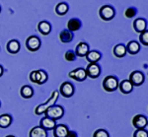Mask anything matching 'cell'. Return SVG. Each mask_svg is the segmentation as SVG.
Masks as SVG:
<instances>
[{"mask_svg":"<svg viewBox=\"0 0 148 137\" xmlns=\"http://www.w3.org/2000/svg\"><path fill=\"white\" fill-rule=\"evenodd\" d=\"M67 137H78L77 133H76L75 131H69Z\"/></svg>","mask_w":148,"mask_h":137,"instance_id":"33","label":"cell"},{"mask_svg":"<svg viewBox=\"0 0 148 137\" xmlns=\"http://www.w3.org/2000/svg\"><path fill=\"white\" fill-rule=\"evenodd\" d=\"M99 15L101 17L102 20L104 21H110L114 18L116 15V11L112 6L110 5H104L100 8L99 10Z\"/></svg>","mask_w":148,"mask_h":137,"instance_id":"5","label":"cell"},{"mask_svg":"<svg viewBox=\"0 0 148 137\" xmlns=\"http://www.w3.org/2000/svg\"><path fill=\"white\" fill-rule=\"evenodd\" d=\"M59 40H60L61 42H64V44L70 42L73 40V33H71L68 30L61 31L60 34H59Z\"/></svg>","mask_w":148,"mask_h":137,"instance_id":"24","label":"cell"},{"mask_svg":"<svg viewBox=\"0 0 148 137\" xmlns=\"http://www.w3.org/2000/svg\"><path fill=\"white\" fill-rule=\"evenodd\" d=\"M3 73H4V69H3V67H2V65H0V77L3 75Z\"/></svg>","mask_w":148,"mask_h":137,"instance_id":"34","label":"cell"},{"mask_svg":"<svg viewBox=\"0 0 148 137\" xmlns=\"http://www.w3.org/2000/svg\"><path fill=\"white\" fill-rule=\"evenodd\" d=\"M45 114H46V116L49 117V119H53V121H57V119H60L61 117L63 116L64 110L61 105H53L52 107L49 108V110H46Z\"/></svg>","mask_w":148,"mask_h":137,"instance_id":"2","label":"cell"},{"mask_svg":"<svg viewBox=\"0 0 148 137\" xmlns=\"http://www.w3.org/2000/svg\"><path fill=\"white\" fill-rule=\"evenodd\" d=\"M29 137H47V131L44 128H42L40 125L33 127L30 130Z\"/></svg>","mask_w":148,"mask_h":137,"instance_id":"19","label":"cell"},{"mask_svg":"<svg viewBox=\"0 0 148 137\" xmlns=\"http://www.w3.org/2000/svg\"><path fill=\"white\" fill-rule=\"evenodd\" d=\"M6 137H15V136H13V135H7Z\"/></svg>","mask_w":148,"mask_h":137,"instance_id":"35","label":"cell"},{"mask_svg":"<svg viewBox=\"0 0 148 137\" xmlns=\"http://www.w3.org/2000/svg\"><path fill=\"white\" fill-rule=\"evenodd\" d=\"M12 123V116L8 114H4L0 115V127L7 128Z\"/></svg>","mask_w":148,"mask_h":137,"instance_id":"26","label":"cell"},{"mask_svg":"<svg viewBox=\"0 0 148 137\" xmlns=\"http://www.w3.org/2000/svg\"><path fill=\"white\" fill-rule=\"evenodd\" d=\"M69 133V129L65 124H56L53 128L54 137H67Z\"/></svg>","mask_w":148,"mask_h":137,"instance_id":"12","label":"cell"},{"mask_svg":"<svg viewBox=\"0 0 148 137\" xmlns=\"http://www.w3.org/2000/svg\"><path fill=\"white\" fill-rule=\"evenodd\" d=\"M147 117L142 114H136L132 119V125L136 129H145L147 127Z\"/></svg>","mask_w":148,"mask_h":137,"instance_id":"11","label":"cell"},{"mask_svg":"<svg viewBox=\"0 0 148 137\" xmlns=\"http://www.w3.org/2000/svg\"><path fill=\"white\" fill-rule=\"evenodd\" d=\"M85 57L87 59V61L90 62V63H97V61H99L101 59L102 54L101 52L97 51V50H91V51L88 52Z\"/></svg>","mask_w":148,"mask_h":137,"instance_id":"22","label":"cell"},{"mask_svg":"<svg viewBox=\"0 0 148 137\" xmlns=\"http://www.w3.org/2000/svg\"><path fill=\"white\" fill-rule=\"evenodd\" d=\"M103 88L107 92H114L119 88V80L114 76H107L103 81Z\"/></svg>","mask_w":148,"mask_h":137,"instance_id":"4","label":"cell"},{"mask_svg":"<svg viewBox=\"0 0 148 137\" xmlns=\"http://www.w3.org/2000/svg\"><path fill=\"white\" fill-rule=\"evenodd\" d=\"M89 51H90V49H89V45H88V44L81 42L77 45V47H76V50L74 52H75L76 56L84 57L87 55V53Z\"/></svg>","mask_w":148,"mask_h":137,"instance_id":"15","label":"cell"},{"mask_svg":"<svg viewBox=\"0 0 148 137\" xmlns=\"http://www.w3.org/2000/svg\"><path fill=\"white\" fill-rule=\"evenodd\" d=\"M64 58L65 60H67L68 62H72L76 59V54L73 50H67L64 54Z\"/></svg>","mask_w":148,"mask_h":137,"instance_id":"29","label":"cell"},{"mask_svg":"<svg viewBox=\"0 0 148 137\" xmlns=\"http://www.w3.org/2000/svg\"><path fill=\"white\" fill-rule=\"evenodd\" d=\"M93 137H110L109 132L105 129H97L93 134Z\"/></svg>","mask_w":148,"mask_h":137,"instance_id":"31","label":"cell"},{"mask_svg":"<svg viewBox=\"0 0 148 137\" xmlns=\"http://www.w3.org/2000/svg\"><path fill=\"white\" fill-rule=\"evenodd\" d=\"M74 92H75V88H74L73 84L70 82H63L60 85L59 88V93L63 96L64 98H70L73 96Z\"/></svg>","mask_w":148,"mask_h":137,"instance_id":"8","label":"cell"},{"mask_svg":"<svg viewBox=\"0 0 148 137\" xmlns=\"http://www.w3.org/2000/svg\"><path fill=\"white\" fill-rule=\"evenodd\" d=\"M137 14V9L135 7H128L125 11V15L126 18H133Z\"/></svg>","mask_w":148,"mask_h":137,"instance_id":"28","label":"cell"},{"mask_svg":"<svg viewBox=\"0 0 148 137\" xmlns=\"http://www.w3.org/2000/svg\"><path fill=\"white\" fill-rule=\"evenodd\" d=\"M68 76L70 77V78L74 79V80L78 81V82H82V81L86 80V78H87V74H86V70L84 68H76L74 69V70L70 71L68 73Z\"/></svg>","mask_w":148,"mask_h":137,"instance_id":"10","label":"cell"},{"mask_svg":"<svg viewBox=\"0 0 148 137\" xmlns=\"http://www.w3.org/2000/svg\"><path fill=\"white\" fill-rule=\"evenodd\" d=\"M20 94L24 99H31V98L34 96V90H33V88L31 87V86L24 85L22 86V88H21Z\"/></svg>","mask_w":148,"mask_h":137,"instance_id":"23","label":"cell"},{"mask_svg":"<svg viewBox=\"0 0 148 137\" xmlns=\"http://www.w3.org/2000/svg\"><path fill=\"white\" fill-rule=\"evenodd\" d=\"M119 88L123 94H130V92H132L133 85L130 83V80H123L121 83H119Z\"/></svg>","mask_w":148,"mask_h":137,"instance_id":"20","label":"cell"},{"mask_svg":"<svg viewBox=\"0 0 148 137\" xmlns=\"http://www.w3.org/2000/svg\"><path fill=\"white\" fill-rule=\"evenodd\" d=\"M0 107H1V103H0Z\"/></svg>","mask_w":148,"mask_h":137,"instance_id":"37","label":"cell"},{"mask_svg":"<svg viewBox=\"0 0 148 137\" xmlns=\"http://www.w3.org/2000/svg\"><path fill=\"white\" fill-rule=\"evenodd\" d=\"M114 56L119 57V58H121V57L125 56V54H126L125 45L123 44L116 45V47H114Z\"/></svg>","mask_w":148,"mask_h":137,"instance_id":"25","label":"cell"},{"mask_svg":"<svg viewBox=\"0 0 148 137\" xmlns=\"http://www.w3.org/2000/svg\"><path fill=\"white\" fill-rule=\"evenodd\" d=\"M81 26H82V23H81V21L79 19L72 18L67 22V30L70 31L71 33H73V32H76V31L79 30L81 28Z\"/></svg>","mask_w":148,"mask_h":137,"instance_id":"17","label":"cell"},{"mask_svg":"<svg viewBox=\"0 0 148 137\" xmlns=\"http://www.w3.org/2000/svg\"><path fill=\"white\" fill-rule=\"evenodd\" d=\"M126 52H128L130 54H136L138 51L140 50V45L138 44L136 40H130L127 44V45H125Z\"/></svg>","mask_w":148,"mask_h":137,"instance_id":"18","label":"cell"},{"mask_svg":"<svg viewBox=\"0 0 148 137\" xmlns=\"http://www.w3.org/2000/svg\"><path fill=\"white\" fill-rule=\"evenodd\" d=\"M56 121L51 119H49V117L45 116L40 119V126L42 128H44L45 130H53V128L56 127Z\"/></svg>","mask_w":148,"mask_h":137,"instance_id":"13","label":"cell"},{"mask_svg":"<svg viewBox=\"0 0 148 137\" xmlns=\"http://www.w3.org/2000/svg\"><path fill=\"white\" fill-rule=\"evenodd\" d=\"M139 40H140V42H141L143 45H145V47H147V45H148V31L147 30L140 34Z\"/></svg>","mask_w":148,"mask_h":137,"instance_id":"30","label":"cell"},{"mask_svg":"<svg viewBox=\"0 0 148 137\" xmlns=\"http://www.w3.org/2000/svg\"><path fill=\"white\" fill-rule=\"evenodd\" d=\"M0 12H1V7H0Z\"/></svg>","mask_w":148,"mask_h":137,"instance_id":"36","label":"cell"},{"mask_svg":"<svg viewBox=\"0 0 148 137\" xmlns=\"http://www.w3.org/2000/svg\"><path fill=\"white\" fill-rule=\"evenodd\" d=\"M40 40L37 36H30L27 40H26V47H27L28 50L32 52H35L37 50H39L40 47Z\"/></svg>","mask_w":148,"mask_h":137,"instance_id":"6","label":"cell"},{"mask_svg":"<svg viewBox=\"0 0 148 137\" xmlns=\"http://www.w3.org/2000/svg\"><path fill=\"white\" fill-rule=\"evenodd\" d=\"M85 70L87 77H90L92 79L98 78L101 74V67L98 63H89Z\"/></svg>","mask_w":148,"mask_h":137,"instance_id":"9","label":"cell"},{"mask_svg":"<svg viewBox=\"0 0 148 137\" xmlns=\"http://www.w3.org/2000/svg\"><path fill=\"white\" fill-rule=\"evenodd\" d=\"M30 80L38 85H42L47 81V74L45 70H34L30 73Z\"/></svg>","mask_w":148,"mask_h":137,"instance_id":"3","label":"cell"},{"mask_svg":"<svg viewBox=\"0 0 148 137\" xmlns=\"http://www.w3.org/2000/svg\"><path fill=\"white\" fill-rule=\"evenodd\" d=\"M133 29L136 33L141 34L147 30V21L142 18H138L133 22Z\"/></svg>","mask_w":148,"mask_h":137,"instance_id":"14","label":"cell"},{"mask_svg":"<svg viewBox=\"0 0 148 137\" xmlns=\"http://www.w3.org/2000/svg\"><path fill=\"white\" fill-rule=\"evenodd\" d=\"M58 96H59V92L58 91H53L51 94V96L49 97V99L47 101L45 104L39 105L37 108L35 109V114L37 115H42L46 112L47 110H49V108L52 107L53 105H56V102L58 99Z\"/></svg>","mask_w":148,"mask_h":137,"instance_id":"1","label":"cell"},{"mask_svg":"<svg viewBox=\"0 0 148 137\" xmlns=\"http://www.w3.org/2000/svg\"><path fill=\"white\" fill-rule=\"evenodd\" d=\"M20 42H18L17 40H11L8 42V44L6 45L7 51L11 54H16L19 52L20 50Z\"/></svg>","mask_w":148,"mask_h":137,"instance_id":"16","label":"cell"},{"mask_svg":"<svg viewBox=\"0 0 148 137\" xmlns=\"http://www.w3.org/2000/svg\"><path fill=\"white\" fill-rule=\"evenodd\" d=\"M38 30L42 35L47 36L51 32V26L47 21H40L39 25H38Z\"/></svg>","mask_w":148,"mask_h":137,"instance_id":"21","label":"cell"},{"mask_svg":"<svg viewBox=\"0 0 148 137\" xmlns=\"http://www.w3.org/2000/svg\"><path fill=\"white\" fill-rule=\"evenodd\" d=\"M68 10H69L68 4L64 3V2L58 3V4H57V5L56 6V12L57 15H59V16L65 15V14L68 12Z\"/></svg>","mask_w":148,"mask_h":137,"instance_id":"27","label":"cell"},{"mask_svg":"<svg viewBox=\"0 0 148 137\" xmlns=\"http://www.w3.org/2000/svg\"><path fill=\"white\" fill-rule=\"evenodd\" d=\"M128 80L130 81V83L134 86H141L143 83H144V74L142 73L141 71H132L130 75V79Z\"/></svg>","mask_w":148,"mask_h":137,"instance_id":"7","label":"cell"},{"mask_svg":"<svg viewBox=\"0 0 148 137\" xmlns=\"http://www.w3.org/2000/svg\"><path fill=\"white\" fill-rule=\"evenodd\" d=\"M133 137H148L146 129H136L133 133Z\"/></svg>","mask_w":148,"mask_h":137,"instance_id":"32","label":"cell"}]
</instances>
